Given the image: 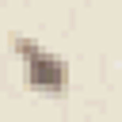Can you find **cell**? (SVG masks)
Wrapping results in <instances>:
<instances>
[{
	"instance_id": "obj_1",
	"label": "cell",
	"mask_w": 122,
	"mask_h": 122,
	"mask_svg": "<svg viewBox=\"0 0 122 122\" xmlns=\"http://www.w3.org/2000/svg\"><path fill=\"white\" fill-rule=\"evenodd\" d=\"M11 53L23 65V84L46 99H65L69 95V61L53 50H46L38 38L30 34H15L11 38Z\"/></svg>"
}]
</instances>
